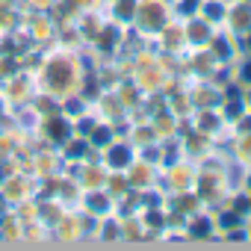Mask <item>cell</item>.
Segmentation results:
<instances>
[{"label":"cell","instance_id":"1","mask_svg":"<svg viewBox=\"0 0 251 251\" xmlns=\"http://www.w3.org/2000/svg\"><path fill=\"white\" fill-rule=\"evenodd\" d=\"M245 77H251V65H248V68H245Z\"/></svg>","mask_w":251,"mask_h":251}]
</instances>
